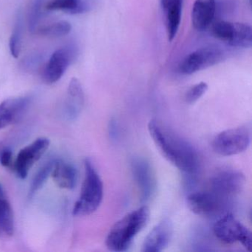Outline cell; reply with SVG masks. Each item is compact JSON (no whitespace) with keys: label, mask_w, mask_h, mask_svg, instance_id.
Returning a JSON list of instances; mask_svg holds the SVG:
<instances>
[{"label":"cell","mask_w":252,"mask_h":252,"mask_svg":"<svg viewBox=\"0 0 252 252\" xmlns=\"http://www.w3.org/2000/svg\"><path fill=\"white\" fill-rule=\"evenodd\" d=\"M46 0H32L28 16V26L30 32L36 33L39 24L43 17V9Z\"/></svg>","instance_id":"cell-22"},{"label":"cell","mask_w":252,"mask_h":252,"mask_svg":"<svg viewBox=\"0 0 252 252\" xmlns=\"http://www.w3.org/2000/svg\"><path fill=\"white\" fill-rule=\"evenodd\" d=\"M210 191L225 200L231 199L243 191L246 178L241 172L235 169H222L211 178Z\"/></svg>","instance_id":"cell-7"},{"label":"cell","mask_w":252,"mask_h":252,"mask_svg":"<svg viewBox=\"0 0 252 252\" xmlns=\"http://www.w3.org/2000/svg\"><path fill=\"white\" fill-rule=\"evenodd\" d=\"M212 33L229 46L250 48L252 45V29L246 23L219 21L212 26Z\"/></svg>","instance_id":"cell-6"},{"label":"cell","mask_w":252,"mask_h":252,"mask_svg":"<svg viewBox=\"0 0 252 252\" xmlns=\"http://www.w3.org/2000/svg\"><path fill=\"white\" fill-rule=\"evenodd\" d=\"M56 159H51L45 162L35 174L32 184L30 186L29 195V197H32L46 183L47 180L52 173L53 168Z\"/></svg>","instance_id":"cell-21"},{"label":"cell","mask_w":252,"mask_h":252,"mask_svg":"<svg viewBox=\"0 0 252 252\" xmlns=\"http://www.w3.org/2000/svg\"><path fill=\"white\" fill-rule=\"evenodd\" d=\"M215 0H195L191 9V23L194 29L204 32L210 27L216 14Z\"/></svg>","instance_id":"cell-16"},{"label":"cell","mask_w":252,"mask_h":252,"mask_svg":"<svg viewBox=\"0 0 252 252\" xmlns=\"http://www.w3.org/2000/svg\"><path fill=\"white\" fill-rule=\"evenodd\" d=\"M148 130L162 156L184 174L186 184H194L200 170V158L192 144L165 128L156 119L149 122Z\"/></svg>","instance_id":"cell-1"},{"label":"cell","mask_w":252,"mask_h":252,"mask_svg":"<svg viewBox=\"0 0 252 252\" xmlns=\"http://www.w3.org/2000/svg\"><path fill=\"white\" fill-rule=\"evenodd\" d=\"M173 225L169 218L159 222L146 237L142 252H159L164 250L172 240Z\"/></svg>","instance_id":"cell-13"},{"label":"cell","mask_w":252,"mask_h":252,"mask_svg":"<svg viewBox=\"0 0 252 252\" xmlns=\"http://www.w3.org/2000/svg\"><path fill=\"white\" fill-rule=\"evenodd\" d=\"M51 175L54 182L62 189H73L77 184L78 171L70 162L56 160Z\"/></svg>","instance_id":"cell-18"},{"label":"cell","mask_w":252,"mask_h":252,"mask_svg":"<svg viewBox=\"0 0 252 252\" xmlns=\"http://www.w3.org/2000/svg\"><path fill=\"white\" fill-rule=\"evenodd\" d=\"M250 142L249 129L246 126H239L220 132L214 138L212 147L220 156H231L246 151Z\"/></svg>","instance_id":"cell-5"},{"label":"cell","mask_w":252,"mask_h":252,"mask_svg":"<svg viewBox=\"0 0 252 252\" xmlns=\"http://www.w3.org/2000/svg\"><path fill=\"white\" fill-rule=\"evenodd\" d=\"M213 232L223 243H240L249 252L252 251V232L231 213H225L218 219L214 225Z\"/></svg>","instance_id":"cell-4"},{"label":"cell","mask_w":252,"mask_h":252,"mask_svg":"<svg viewBox=\"0 0 252 252\" xmlns=\"http://www.w3.org/2000/svg\"><path fill=\"white\" fill-rule=\"evenodd\" d=\"M189 209L199 216L212 218L225 215V211L229 206L230 201L209 191L191 193L187 197Z\"/></svg>","instance_id":"cell-9"},{"label":"cell","mask_w":252,"mask_h":252,"mask_svg":"<svg viewBox=\"0 0 252 252\" xmlns=\"http://www.w3.org/2000/svg\"><path fill=\"white\" fill-rule=\"evenodd\" d=\"M0 163L5 167L13 165V152L10 148H5L0 153Z\"/></svg>","instance_id":"cell-27"},{"label":"cell","mask_w":252,"mask_h":252,"mask_svg":"<svg viewBox=\"0 0 252 252\" xmlns=\"http://www.w3.org/2000/svg\"><path fill=\"white\" fill-rule=\"evenodd\" d=\"M44 58L45 57L42 53L35 52L29 54L22 61V68L26 71H33L41 65Z\"/></svg>","instance_id":"cell-26"},{"label":"cell","mask_w":252,"mask_h":252,"mask_svg":"<svg viewBox=\"0 0 252 252\" xmlns=\"http://www.w3.org/2000/svg\"><path fill=\"white\" fill-rule=\"evenodd\" d=\"M29 96L8 98L0 103V129L20 120L30 105Z\"/></svg>","instance_id":"cell-14"},{"label":"cell","mask_w":252,"mask_h":252,"mask_svg":"<svg viewBox=\"0 0 252 252\" xmlns=\"http://www.w3.org/2000/svg\"><path fill=\"white\" fill-rule=\"evenodd\" d=\"M97 0H50L45 8L50 11H63L71 15L86 14L96 6Z\"/></svg>","instance_id":"cell-17"},{"label":"cell","mask_w":252,"mask_h":252,"mask_svg":"<svg viewBox=\"0 0 252 252\" xmlns=\"http://www.w3.org/2000/svg\"><path fill=\"white\" fill-rule=\"evenodd\" d=\"M208 85L206 82H200L191 87L185 95V100L188 104H194L200 99L208 91Z\"/></svg>","instance_id":"cell-25"},{"label":"cell","mask_w":252,"mask_h":252,"mask_svg":"<svg viewBox=\"0 0 252 252\" xmlns=\"http://www.w3.org/2000/svg\"><path fill=\"white\" fill-rule=\"evenodd\" d=\"M49 145L50 140L42 137L20 150L14 163V171L18 178L20 179L27 178L30 169L45 154Z\"/></svg>","instance_id":"cell-12"},{"label":"cell","mask_w":252,"mask_h":252,"mask_svg":"<svg viewBox=\"0 0 252 252\" xmlns=\"http://www.w3.org/2000/svg\"><path fill=\"white\" fill-rule=\"evenodd\" d=\"M71 25L68 22L59 21L39 27L36 33L41 36L60 37L68 34L71 32Z\"/></svg>","instance_id":"cell-23"},{"label":"cell","mask_w":252,"mask_h":252,"mask_svg":"<svg viewBox=\"0 0 252 252\" xmlns=\"http://www.w3.org/2000/svg\"><path fill=\"white\" fill-rule=\"evenodd\" d=\"M85 175L79 200L75 203V216H86L98 209L104 194L103 183L94 163L89 158L85 160Z\"/></svg>","instance_id":"cell-3"},{"label":"cell","mask_w":252,"mask_h":252,"mask_svg":"<svg viewBox=\"0 0 252 252\" xmlns=\"http://www.w3.org/2000/svg\"><path fill=\"white\" fill-rule=\"evenodd\" d=\"M77 55V47L75 45H67L57 50L51 55L44 69L42 75L44 81L48 85L58 82Z\"/></svg>","instance_id":"cell-10"},{"label":"cell","mask_w":252,"mask_h":252,"mask_svg":"<svg viewBox=\"0 0 252 252\" xmlns=\"http://www.w3.org/2000/svg\"><path fill=\"white\" fill-rule=\"evenodd\" d=\"M108 131L110 138H111L113 141H116V140L119 138V125H118L117 121L113 119V118L110 121V122H109Z\"/></svg>","instance_id":"cell-28"},{"label":"cell","mask_w":252,"mask_h":252,"mask_svg":"<svg viewBox=\"0 0 252 252\" xmlns=\"http://www.w3.org/2000/svg\"><path fill=\"white\" fill-rule=\"evenodd\" d=\"M223 51L217 47L198 48L189 54L180 63L178 70L184 75H191L216 65L223 60Z\"/></svg>","instance_id":"cell-8"},{"label":"cell","mask_w":252,"mask_h":252,"mask_svg":"<svg viewBox=\"0 0 252 252\" xmlns=\"http://www.w3.org/2000/svg\"><path fill=\"white\" fill-rule=\"evenodd\" d=\"M150 216V209L143 206L117 221L106 238L107 249L116 252L127 251L137 234L148 223Z\"/></svg>","instance_id":"cell-2"},{"label":"cell","mask_w":252,"mask_h":252,"mask_svg":"<svg viewBox=\"0 0 252 252\" xmlns=\"http://www.w3.org/2000/svg\"><path fill=\"white\" fill-rule=\"evenodd\" d=\"M23 17L21 12H19L16 17L14 29L9 41V49L11 55L17 58L21 51L22 38H23Z\"/></svg>","instance_id":"cell-24"},{"label":"cell","mask_w":252,"mask_h":252,"mask_svg":"<svg viewBox=\"0 0 252 252\" xmlns=\"http://www.w3.org/2000/svg\"><path fill=\"white\" fill-rule=\"evenodd\" d=\"M131 172L139 190L141 202H147L156 190L157 181L149 160L141 156H135L130 162Z\"/></svg>","instance_id":"cell-11"},{"label":"cell","mask_w":252,"mask_h":252,"mask_svg":"<svg viewBox=\"0 0 252 252\" xmlns=\"http://www.w3.org/2000/svg\"><path fill=\"white\" fill-rule=\"evenodd\" d=\"M184 0H173L163 8L166 17V29L169 42L176 37L182 16Z\"/></svg>","instance_id":"cell-19"},{"label":"cell","mask_w":252,"mask_h":252,"mask_svg":"<svg viewBox=\"0 0 252 252\" xmlns=\"http://www.w3.org/2000/svg\"><path fill=\"white\" fill-rule=\"evenodd\" d=\"M85 104V93L80 81L73 78L69 83L63 106V114L68 121H75L82 113Z\"/></svg>","instance_id":"cell-15"},{"label":"cell","mask_w":252,"mask_h":252,"mask_svg":"<svg viewBox=\"0 0 252 252\" xmlns=\"http://www.w3.org/2000/svg\"><path fill=\"white\" fill-rule=\"evenodd\" d=\"M14 232V213L3 187L0 184V238L11 237Z\"/></svg>","instance_id":"cell-20"},{"label":"cell","mask_w":252,"mask_h":252,"mask_svg":"<svg viewBox=\"0 0 252 252\" xmlns=\"http://www.w3.org/2000/svg\"><path fill=\"white\" fill-rule=\"evenodd\" d=\"M173 0H160V4H161L162 8H165L169 2H172Z\"/></svg>","instance_id":"cell-29"}]
</instances>
